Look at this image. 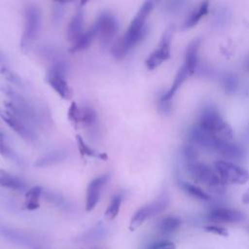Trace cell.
<instances>
[{
    "label": "cell",
    "mask_w": 249,
    "mask_h": 249,
    "mask_svg": "<svg viewBox=\"0 0 249 249\" xmlns=\"http://www.w3.org/2000/svg\"><path fill=\"white\" fill-rule=\"evenodd\" d=\"M196 125L215 139L231 141L233 138L232 128L213 105H206L201 109Z\"/></svg>",
    "instance_id": "cell-1"
},
{
    "label": "cell",
    "mask_w": 249,
    "mask_h": 249,
    "mask_svg": "<svg viewBox=\"0 0 249 249\" xmlns=\"http://www.w3.org/2000/svg\"><path fill=\"white\" fill-rule=\"evenodd\" d=\"M154 9L152 1H145L133 17L125 33L122 36L126 50L129 52L138 45L147 33V20Z\"/></svg>",
    "instance_id": "cell-2"
},
{
    "label": "cell",
    "mask_w": 249,
    "mask_h": 249,
    "mask_svg": "<svg viewBox=\"0 0 249 249\" xmlns=\"http://www.w3.org/2000/svg\"><path fill=\"white\" fill-rule=\"evenodd\" d=\"M185 165L188 173L196 182L207 187L209 190L217 194L224 193L226 185L220 180L214 168L210 167L207 163L201 162L197 160L185 163Z\"/></svg>",
    "instance_id": "cell-3"
},
{
    "label": "cell",
    "mask_w": 249,
    "mask_h": 249,
    "mask_svg": "<svg viewBox=\"0 0 249 249\" xmlns=\"http://www.w3.org/2000/svg\"><path fill=\"white\" fill-rule=\"evenodd\" d=\"M41 27L42 13L40 8L34 3L27 4L23 10V29L20 41L22 50L29 47V45L39 37Z\"/></svg>",
    "instance_id": "cell-4"
},
{
    "label": "cell",
    "mask_w": 249,
    "mask_h": 249,
    "mask_svg": "<svg viewBox=\"0 0 249 249\" xmlns=\"http://www.w3.org/2000/svg\"><path fill=\"white\" fill-rule=\"evenodd\" d=\"M91 26L100 44L108 46L116 39L119 30V20L112 13L104 11L98 15Z\"/></svg>",
    "instance_id": "cell-5"
},
{
    "label": "cell",
    "mask_w": 249,
    "mask_h": 249,
    "mask_svg": "<svg viewBox=\"0 0 249 249\" xmlns=\"http://www.w3.org/2000/svg\"><path fill=\"white\" fill-rule=\"evenodd\" d=\"M213 168L220 180L225 185H243L249 181V172L245 168L231 161H228L225 160H215Z\"/></svg>",
    "instance_id": "cell-6"
},
{
    "label": "cell",
    "mask_w": 249,
    "mask_h": 249,
    "mask_svg": "<svg viewBox=\"0 0 249 249\" xmlns=\"http://www.w3.org/2000/svg\"><path fill=\"white\" fill-rule=\"evenodd\" d=\"M169 203V196L166 192L161 193L154 201L138 208L132 215L128 229L133 231L137 230L147 219L163 211Z\"/></svg>",
    "instance_id": "cell-7"
},
{
    "label": "cell",
    "mask_w": 249,
    "mask_h": 249,
    "mask_svg": "<svg viewBox=\"0 0 249 249\" xmlns=\"http://www.w3.org/2000/svg\"><path fill=\"white\" fill-rule=\"evenodd\" d=\"M46 80L62 99L69 100L72 97V89L66 79V66L63 62L54 63L48 70Z\"/></svg>",
    "instance_id": "cell-8"
},
{
    "label": "cell",
    "mask_w": 249,
    "mask_h": 249,
    "mask_svg": "<svg viewBox=\"0 0 249 249\" xmlns=\"http://www.w3.org/2000/svg\"><path fill=\"white\" fill-rule=\"evenodd\" d=\"M172 39V28H167L157 48L148 55L145 60V65L148 70H154L159 67L162 62L167 60L170 57V45Z\"/></svg>",
    "instance_id": "cell-9"
},
{
    "label": "cell",
    "mask_w": 249,
    "mask_h": 249,
    "mask_svg": "<svg viewBox=\"0 0 249 249\" xmlns=\"http://www.w3.org/2000/svg\"><path fill=\"white\" fill-rule=\"evenodd\" d=\"M109 180H110V174L105 173L93 178L88 184V187L86 190V204H85L86 211L90 212L95 208V206L97 205L101 197V193L104 187L106 186V184L109 182Z\"/></svg>",
    "instance_id": "cell-10"
},
{
    "label": "cell",
    "mask_w": 249,
    "mask_h": 249,
    "mask_svg": "<svg viewBox=\"0 0 249 249\" xmlns=\"http://www.w3.org/2000/svg\"><path fill=\"white\" fill-rule=\"evenodd\" d=\"M211 152H215L216 154L220 155L225 160L228 161H239L245 158V153L241 147L232 143L231 141H225L214 139L211 149Z\"/></svg>",
    "instance_id": "cell-11"
},
{
    "label": "cell",
    "mask_w": 249,
    "mask_h": 249,
    "mask_svg": "<svg viewBox=\"0 0 249 249\" xmlns=\"http://www.w3.org/2000/svg\"><path fill=\"white\" fill-rule=\"evenodd\" d=\"M3 121L11 127L17 134H18L21 138L28 141H33L35 139V133L32 130L31 125L25 123L22 119L16 116L12 112H6L2 114Z\"/></svg>",
    "instance_id": "cell-12"
},
{
    "label": "cell",
    "mask_w": 249,
    "mask_h": 249,
    "mask_svg": "<svg viewBox=\"0 0 249 249\" xmlns=\"http://www.w3.org/2000/svg\"><path fill=\"white\" fill-rule=\"evenodd\" d=\"M206 219L218 223H238L245 219V215L237 209L215 207L206 214Z\"/></svg>",
    "instance_id": "cell-13"
},
{
    "label": "cell",
    "mask_w": 249,
    "mask_h": 249,
    "mask_svg": "<svg viewBox=\"0 0 249 249\" xmlns=\"http://www.w3.org/2000/svg\"><path fill=\"white\" fill-rule=\"evenodd\" d=\"M84 22H85V13L83 8H78L73 14L66 30V37L69 42L74 44L80 36L85 32L84 31Z\"/></svg>",
    "instance_id": "cell-14"
},
{
    "label": "cell",
    "mask_w": 249,
    "mask_h": 249,
    "mask_svg": "<svg viewBox=\"0 0 249 249\" xmlns=\"http://www.w3.org/2000/svg\"><path fill=\"white\" fill-rule=\"evenodd\" d=\"M200 47V39H194L187 47L183 66L186 68L189 76L195 74L198 62V50Z\"/></svg>",
    "instance_id": "cell-15"
},
{
    "label": "cell",
    "mask_w": 249,
    "mask_h": 249,
    "mask_svg": "<svg viewBox=\"0 0 249 249\" xmlns=\"http://www.w3.org/2000/svg\"><path fill=\"white\" fill-rule=\"evenodd\" d=\"M108 232V228L102 223L99 222L96 225H94L91 229L86 231L82 234H80L78 237H76L77 242H83V243H90L94 241H98L100 239H103Z\"/></svg>",
    "instance_id": "cell-16"
},
{
    "label": "cell",
    "mask_w": 249,
    "mask_h": 249,
    "mask_svg": "<svg viewBox=\"0 0 249 249\" xmlns=\"http://www.w3.org/2000/svg\"><path fill=\"white\" fill-rule=\"evenodd\" d=\"M68 156V152L63 149L53 150L51 151L44 156L40 157L35 162V167H48L54 164H57L59 162H62Z\"/></svg>",
    "instance_id": "cell-17"
},
{
    "label": "cell",
    "mask_w": 249,
    "mask_h": 249,
    "mask_svg": "<svg viewBox=\"0 0 249 249\" xmlns=\"http://www.w3.org/2000/svg\"><path fill=\"white\" fill-rule=\"evenodd\" d=\"M190 77L186 68L182 65L179 70L177 71L175 77H174V80L170 86V88L165 91L163 92L162 94H160V100H163V101H171L173 96L175 95V93L177 92V90L179 89V88L182 86V84L187 80V78Z\"/></svg>",
    "instance_id": "cell-18"
},
{
    "label": "cell",
    "mask_w": 249,
    "mask_h": 249,
    "mask_svg": "<svg viewBox=\"0 0 249 249\" xmlns=\"http://www.w3.org/2000/svg\"><path fill=\"white\" fill-rule=\"evenodd\" d=\"M0 186L14 191H24L27 189L26 183L15 174L6 170H0Z\"/></svg>",
    "instance_id": "cell-19"
},
{
    "label": "cell",
    "mask_w": 249,
    "mask_h": 249,
    "mask_svg": "<svg viewBox=\"0 0 249 249\" xmlns=\"http://www.w3.org/2000/svg\"><path fill=\"white\" fill-rule=\"evenodd\" d=\"M209 10V3L207 1L200 2L188 16L182 25V29H189L196 26L199 20L208 13Z\"/></svg>",
    "instance_id": "cell-20"
},
{
    "label": "cell",
    "mask_w": 249,
    "mask_h": 249,
    "mask_svg": "<svg viewBox=\"0 0 249 249\" xmlns=\"http://www.w3.org/2000/svg\"><path fill=\"white\" fill-rule=\"evenodd\" d=\"M181 219L174 215H169L161 218L156 225L157 231L164 235L171 234L175 232L181 226Z\"/></svg>",
    "instance_id": "cell-21"
},
{
    "label": "cell",
    "mask_w": 249,
    "mask_h": 249,
    "mask_svg": "<svg viewBox=\"0 0 249 249\" xmlns=\"http://www.w3.org/2000/svg\"><path fill=\"white\" fill-rule=\"evenodd\" d=\"M43 194V189L40 186H34L28 189L25 193L24 207L27 210H36L40 206V197Z\"/></svg>",
    "instance_id": "cell-22"
},
{
    "label": "cell",
    "mask_w": 249,
    "mask_h": 249,
    "mask_svg": "<svg viewBox=\"0 0 249 249\" xmlns=\"http://www.w3.org/2000/svg\"><path fill=\"white\" fill-rule=\"evenodd\" d=\"M95 38H96L95 31H94L93 27L91 26L90 28L86 30L74 44H72L70 52L76 53V52H80V51H84V50L88 49L91 45L92 41Z\"/></svg>",
    "instance_id": "cell-23"
},
{
    "label": "cell",
    "mask_w": 249,
    "mask_h": 249,
    "mask_svg": "<svg viewBox=\"0 0 249 249\" xmlns=\"http://www.w3.org/2000/svg\"><path fill=\"white\" fill-rule=\"evenodd\" d=\"M180 188L190 196L197 199V200H201V201H209L211 200V196L205 192L203 191L201 188L190 183V182H186V181H181L180 182Z\"/></svg>",
    "instance_id": "cell-24"
},
{
    "label": "cell",
    "mask_w": 249,
    "mask_h": 249,
    "mask_svg": "<svg viewBox=\"0 0 249 249\" xmlns=\"http://www.w3.org/2000/svg\"><path fill=\"white\" fill-rule=\"evenodd\" d=\"M123 201V196L120 194H117L112 196L105 212H104V217L107 221H113L119 214L121 205Z\"/></svg>",
    "instance_id": "cell-25"
},
{
    "label": "cell",
    "mask_w": 249,
    "mask_h": 249,
    "mask_svg": "<svg viewBox=\"0 0 249 249\" xmlns=\"http://www.w3.org/2000/svg\"><path fill=\"white\" fill-rule=\"evenodd\" d=\"M97 121V115L94 109L89 106L81 107V124L84 126H92Z\"/></svg>",
    "instance_id": "cell-26"
},
{
    "label": "cell",
    "mask_w": 249,
    "mask_h": 249,
    "mask_svg": "<svg viewBox=\"0 0 249 249\" xmlns=\"http://www.w3.org/2000/svg\"><path fill=\"white\" fill-rule=\"evenodd\" d=\"M110 52H111L112 55L114 57H116L117 59H122L126 55L128 51L126 50V48L124 46L123 37L116 38L113 41V43L111 44V47H110Z\"/></svg>",
    "instance_id": "cell-27"
},
{
    "label": "cell",
    "mask_w": 249,
    "mask_h": 249,
    "mask_svg": "<svg viewBox=\"0 0 249 249\" xmlns=\"http://www.w3.org/2000/svg\"><path fill=\"white\" fill-rule=\"evenodd\" d=\"M222 86L227 93L232 94L238 88V79L233 74H226L222 78Z\"/></svg>",
    "instance_id": "cell-28"
},
{
    "label": "cell",
    "mask_w": 249,
    "mask_h": 249,
    "mask_svg": "<svg viewBox=\"0 0 249 249\" xmlns=\"http://www.w3.org/2000/svg\"><path fill=\"white\" fill-rule=\"evenodd\" d=\"M76 140H77L78 149H79V151H80V153L82 155L87 156V157H97V158H100L98 156V153H96L94 150H92L90 147H89L88 144L84 141V139L80 135L76 136Z\"/></svg>",
    "instance_id": "cell-29"
},
{
    "label": "cell",
    "mask_w": 249,
    "mask_h": 249,
    "mask_svg": "<svg viewBox=\"0 0 249 249\" xmlns=\"http://www.w3.org/2000/svg\"><path fill=\"white\" fill-rule=\"evenodd\" d=\"M68 119L75 124H81V107L77 105L76 102H71L68 110Z\"/></svg>",
    "instance_id": "cell-30"
},
{
    "label": "cell",
    "mask_w": 249,
    "mask_h": 249,
    "mask_svg": "<svg viewBox=\"0 0 249 249\" xmlns=\"http://www.w3.org/2000/svg\"><path fill=\"white\" fill-rule=\"evenodd\" d=\"M0 72L5 77V79L7 81H9L10 83H12L13 85H16V86H21L22 85V82H21L20 78L15 72H13L12 70H10L6 67H3V68H1Z\"/></svg>",
    "instance_id": "cell-31"
},
{
    "label": "cell",
    "mask_w": 249,
    "mask_h": 249,
    "mask_svg": "<svg viewBox=\"0 0 249 249\" xmlns=\"http://www.w3.org/2000/svg\"><path fill=\"white\" fill-rule=\"evenodd\" d=\"M204 231H207V232L216 234V235L224 236V237H227V236L229 235V232H228L227 229H225V228H223V227H220V226H216V225H209V226H206V227L204 228Z\"/></svg>",
    "instance_id": "cell-32"
},
{
    "label": "cell",
    "mask_w": 249,
    "mask_h": 249,
    "mask_svg": "<svg viewBox=\"0 0 249 249\" xmlns=\"http://www.w3.org/2000/svg\"><path fill=\"white\" fill-rule=\"evenodd\" d=\"M148 249H176V245L169 240H160L153 243Z\"/></svg>",
    "instance_id": "cell-33"
},
{
    "label": "cell",
    "mask_w": 249,
    "mask_h": 249,
    "mask_svg": "<svg viewBox=\"0 0 249 249\" xmlns=\"http://www.w3.org/2000/svg\"><path fill=\"white\" fill-rule=\"evenodd\" d=\"M0 154L5 157L12 159L13 158V150L10 148V146L7 144L4 136L0 137Z\"/></svg>",
    "instance_id": "cell-34"
},
{
    "label": "cell",
    "mask_w": 249,
    "mask_h": 249,
    "mask_svg": "<svg viewBox=\"0 0 249 249\" xmlns=\"http://www.w3.org/2000/svg\"><path fill=\"white\" fill-rule=\"evenodd\" d=\"M62 3H54V11L53 12V19H56V21H59L63 15V8L61 7Z\"/></svg>",
    "instance_id": "cell-35"
},
{
    "label": "cell",
    "mask_w": 249,
    "mask_h": 249,
    "mask_svg": "<svg viewBox=\"0 0 249 249\" xmlns=\"http://www.w3.org/2000/svg\"><path fill=\"white\" fill-rule=\"evenodd\" d=\"M242 202L245 203V204H249V189L243 194L242 196V198H241Z\"/></svg>",
    "instance_id": "cell-36"
},
{
    "label": "cell",
    "mask_w": 249,
    "mask_h": 249,
    "mask_svg": "<svg viewBox=\"0 0 249 249\" xmlns=\"http://www.w3.org/2000/svg\"><path fill=\"white\" fill-rule=\"evenodd\" d=\"M246 66H247V69H248V71H249V60L247 61V64H246Z\"/></svg>",
    "instance_id": "cell-37"
},
{
    "label": "cell",
    "mask_w": 249,
    "mask_h": 249,
    "mask_svg": "<svg viewBox=\"0 0 249 249\" xmlns=\"http://www.w3.org/2000/svg\"><path fill=\"white\" fill-rule=\"evenodd\" d=\"M2 136H4V134H3V132H2L1 129H0V137H2Z\"/></svg>",
    "instance_id": "cell-38"
},
{
    "label": "cell",
    "mask_w": 249,
    "mask_h": 249,
    "mask_svg": "<svg viewBox=\"0 0 249 249\" xmlns=\"http://www.w3.org/2000/svg\"><path fill=\"white\" fill-rule=\"evenodd\" d=\"M248 231H249V228H248Z\"/></svg>",
    "instance_id": "cell-39"
}]
</instances>
